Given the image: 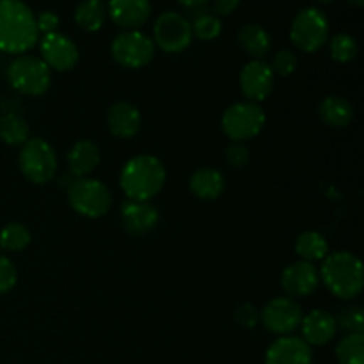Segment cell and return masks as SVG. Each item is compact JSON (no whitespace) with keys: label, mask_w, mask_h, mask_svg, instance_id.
<instances>
[{"label":"cell","mask_w":364,"mask_h":364,"mask_svg":"<svg viewBox=\"0 0 364 364\" xmlns=\"http://www.w3.org/2000/svg\"><path fill=\"white\" fill-rule=\"evenodd\" d=\"M320 284V272L315 263L299 262L290 263L281 274V287L290 299H304L315 294Z\"/></svg>","instance_id":"14"},{"label":"cell","mask_w":364,"mask_h":364,"mask_svg":"<svg viewBox=\"0 0 364 364\" xmlns=\"http://www.w3.org/2000/svg\"><path fill=\"white\" fill-rule=\"evenodd\" d=\"M295 252L302 262H322L329 255V244L318 231H304L295 240Z\"/></svg>","instance_id":"24"},{"label":"cell","mask_w":364,"mask_h":364,"mask_svg":"<svg viewBox=\"0 0 364 364\" xmlns=\"http://www.w3.org/2000/svg\"><path fill=\"white\" fill-rule=\"evenodd\" d=\"M329 53L336 63L347 64V63H352V60L358 57L359 45L358 41H355L354 36L341 32V34H336L333 39H331Z\"/></svg>","instance_id":"29"},{"label":"cell","mask_w":364,"mask_h":364,"mask_svg":"<svg viewBox=\"0 0 364 364\" xmlns=\"http://www.w3.org/2000/svg\"><path fill=\"white\" fill-rule=\"evenodd\" d=\"M320 281L341 301H352L363 291L364 270L361 259L348 251L329 252L322 259Z\"/></svg>","instance_id":"3"},{"label":"cell","mask_w":364,"mask_h":364,"mask_svg":"<svg viewBox=\"0 0 364 364\" xmlns=\"http://www.w3.org/2000/svg\"><path fill=\"white\" fill-rule=\"evenodd\" d=\"M192 25L180 13L167 11L156 18L153 25V43L166 53H180L191 46Z\"/></svg>","instance_id":"10"},{"label":"cell","mask_w":364,"mask_h":364,"mask_svg":"<svg viewBox=\"0 0 364 364\" xmlns=\"http://www.w3.org/2000/svg\"><path fill=\"white\" fill-rule=\"evenodd\" d=\"M60 20L53 11H41L36 18V25H38L39 34H52V32H57V27H59Z\"/></svg>","instance_id":"36"},{"label":"cell","mask_w":364,"mask_h":364,"mask_svg":"<svg viewBox=\"0 0 364 364\" xmlns=\"http://www.w3.org/2000/svg\"><path fill=\"white\" fill-rule=\"evenodd\" d=\"M166 178L162 160L153 155H137L121 169L119 185L130 201H151L164 188Z\"/></svg>","instance_id":"2"},{"label":"cell","mask_w":364,"mask_h":364,"mask_svg":"<svg viewBox=\"0 0 364 364\" xmlns=\"http://www.w3.org/2000/svg\"><path fill=\"white\" fill-rule=\"evenodd\" d=\"M240 91L247 102L259 103L270 96L274 91L276 75L270 70L269 63L263 59H251L240 71Z\"/></svg>","instance_id":"12"},{"label":"cell","mask_w":364,"mask_h":364,"mask_svg":"<svg viewBox=\"0 0 364 364\" xmlns=\"http://www.w3.org/2000/svg\"><path fill=\"white\" fill-rule=\"evenodd\" d=\"M0 139L9 146H23L31 139V127L21 116L7 112L0 117Z\"/></svg>","instance_id":"26"},{"label":"cell","mask_w":364,"mask_h":364,"mask_svg":"<svg viewBox=\"0 0 364 364\" xmlns=\"http://www.w3.org/2000/svg\"><path fill=\"white\" fill-rule=\"evenodd\" d=\"M192 25V34L196 36L201 41H213L220 36L223 32V21L215 14L203 13L199 16H196L194 23Z\"/></svg>","instance_id":"30"},{"label":"cell","mask_w":364,"mask_h":364,"mask_svg":"<svg viewBox=\"0 0 364 364\" xmlns=\"http://www.w3.org/2000/svg\"><path fill=\"white\" fill-rule=\"evenodd\" d=\"M223 132L233 142H245L255 139L265 127V112L259 103L237 102L223 114Z\"/></svg>","instance_id":"7"},{"label":"cell","mask_w":364,"mask_h":364,"mask_svg":"<svg viewBox=\"0 0 364 364\" xmlns=\"http://www.w3.org/2000/svg\"><path fill=\"white\" fill-rule=\"evenodd\" d=\"M235 320L244 329H252V327H256L259 323L258 308L255 304H251V302H244V304H240L235 309Z\"/></svg>","instance_id":"35"},{"label":"cell","mask_w":364,"mask_h":364,"mask_svg":"<svg viewBox=\"0 0 364 364\" xmlns=\"http://www.w3.org/2000/svg\"><path fill=\"white\" fill-rule=\"evenodd\" d=\"M226 160L235 169H242L251 160V151L245 146V142H231L226 148Z\"/></svg>","instance_id":"34"},{"label":"cell","mask_w":364,"mask_h":364,"mask_svg":"<svg viewBox=\"0 0 364 364\" xmlns=\"http://www.w3.org/2000/svg\"><path fill=\"white\" fill-rule=\"evenodd\" d=\"M7 82L14 91L25 96H41L52 85V71L36 55H18L6 71Z\"/></svg>","instance_id":"4"},{"label":"cell","mask_w":364,"mask_h":364,"mask_svg":"<svg viewBox=\"0 0 364 364\" xmlns=\"http://www.w3.org/2000/svg\"><path fill=\"white\" fill-rule=\"evenodd\" d=\"M18 166L21 174L34 185H45L52 181L57 173L55 149L41 137L28 139L20 149Z\"/></svg>","instance_id":"6"},{"label":"cell","mask_w":364,"mask_h":364,"mask_svg":"<svg viewBox=\"0 0 364 364\" xmlns=\"http://www.w3.org/2000/svg\"><path fill=\"white\" fill-rule=\"evenodd\" d=\"M68 203L78 215L100 219L112 205V194L103 181L95 178H75L68 185Z\"/></svg>","instance_id":"5"},{"label":"cell","mask_w":364,"mask_h":364,"mask_svg":"<svg viewBox=\"0 0 364 364\" xmlns=\"http://www.w3.org/2000/svg\"><path fill=\"white\" fill-rule=\"evenodd\" d=\"M313 2H316V4H331V2H334V0H313Z\"/></svg>","instance_id":"40"},{"label":"cell","mask_w":364,"mask_h":364,"mask_svg":"<svg viewBox=\"0 0 364 364\" xmlns=\"http://www.w3.org/2000/svg\"><path fill=\"white\" fill-rule=\"evenodd\" d=\"M31 244V231L21 223H9L0 231V247L9 252L23 251Z\"/></svg>","instance_id":"28"},{"label":"cell","mask_w":364,"mask_h":364,"mask_svg":"<svg viewBox=\"0 0 364 364\" xmlns=\"http://www.w3.org/2000/svg\"><path fill=\"white\" fill-rule=\"evenodd\" d=\"M188 188L201 201H215L226 188V178L215 167H201L191 176Z\"/></svg>","instance_id":"21"},{"label":"cell","mask_w":364,"mask_h":364,"mask_svg":"<svg viewBox=\"0 0 364 364\" xmlns=\"http://www.w3.org/2000/svg\"><path fill=\"white\" fill-rule=\"evenodd\" d=\"M318 116L329 128H345L354 119V107L343 96H327L320 102Z\"/></svg>","instance_id":"22"},{"label":"cell","mask_w":364,"mask_h":364,"mask_svg":"<svg viewBox=\"0 0 364 364\" xmlns=\"http://www.w3.org/2000/svg\"><path fill=\"white\" fill-rule=\"evenodd\" d=\"M265 364H313L311 347L302 338L279 336L267 350Z\"/></svg>","instance_id":"16"},{"label":"cell","mask_w":364,"mask_h":364,"mask_svg":"<svg viewBox=\"0 0 364 364\" xmlns=\"http://www.w3.org/2000/svg\"><path fill=\"white\" fill-rule=\"evenodd\" d=\"M348 4H350V6H354V7H363L364 6V0H347Z\"/></svg>","instance_id":"39"},{"label":"cell","mask_w":364,"mask_h":364,"mask_svg":"<svg viewBox=\"0 0 364 364\" xmlns=\"http://www.w3.org/2000/svg\"><path fill=\"white\" fill-rule=\"evenodd\" d=\"M240 6V0H215V16H230L237 7Z\"/></svg>","instance_id":"37"},{"label":"cell","mask_w":364,"mask_h":364,"mask_svg":"<svg viewBox=\"0 0 364 364\" xmlns=\"http://www.w3.org/2000/svg\"><path fill=\"white\" fill-rule=\"evenodd\" d=\"M100 148L89 139L77 141L66 155V164L75 178H87L100 164Z\"/></svg>","instance_id":"20"},{"label":"cell","mask_w":364,"mask_h":364,"mask_svg":"<svg viewBox=\"0 0 364 364\" xmlns=\"http://www.w3.org/2000/svg\"><path fill=\"white\" fill-rule=\"evenodd\" d=\"M238 45L251 59H263L270 52L272 39L269 32L258 23H245L238 31Z\"/></svg>","instance_id":"23"},{"label":"cell","mask_w":364,"mask_h":364,"mask_svg":"<svg viewBox=\"0 0 364 364\" xmlns=\"http://www.w3.org/2000/svg\"><path fill=\"white\" fill-rule=\"evenodd\" d=\"M142 117L137 107L130 102H116L107 110V128L117 139L135 137L141 130Z\"/></svg>","instance_id":"19"},{"label":"cell","mask_w":364,"mask_h":364,"mask_svg":"<svg viewBox=\"0 0 364 364\" xmlns=\"http://www.w3.org/2000/svg\"><path fill=\"white\" fill-rule=\"evenodd\" d=\"M121 223L127 233L134 237H144L151 233L160 223V213L156 206L149 201H130L121 206Z\"/></svg>","instance_id":"15"},{"label":"cell","mask_w":364,"mask_h":364,"mask_svg":"<svg viewBox=\"0 0 364 364\" xmlns=\"http://www.w3.org/2000/svg\"><path fill=\"white\" fill-rule=\"evenodd\" d=\"M39 53H41L39 59L50 68V71L55 70L60 73L73 70L80 57L77 45L59 32L43 36V39L39 41Z\"/></svg>","instance_id":"13"},{"label":"cell","mask_w":364,"mask_h":364,"mask_svg":"<svg viewBox=\"0 0 364 364\" xmlns=\"http://www.w3.org/2000/svg\"><path fill=\"white\" fill-rule=\"evenodd\" d=\"M178 2L185 7H201V6H205L208 0H178Z\"/></svg>","instance_id":"38"},{"label":"cell","mask_w":364,"mask_h":364,"mask_svg":"<svg viewBox=\"0 0 364 364\" xmlns=\"http://www.w3.org/2000/svg\"><path fill=\"white\" fill-rule=\"evenodd\" d=\"M38 39L31 7L21 0H0V52L23 55L38 45Z\"/></svg>","instance_id":"1"},{"label":"cell","mask_w":364,"mask_h":364,"mask_svg":"<svg viewBox=\"0 0 364 364\" xmlns=\"http://www.w3.org/2000/svg\"><path fill=\"white\" fill-rule=\"evenodd\" d=\"M336 326L341 329L347 331V334L363 333L364 331V318H363V309L359 306H347L340 311L336 318Z\"/></svg>","instance_id":"31"},{"label":"cell","mask_w":364,"mask_h":364,"mask_svg":"<svg viewBox=\"0 0 364 364\" xmlns=\"http://www.w3.org/2000/svg\"><path fill=\"white\" fill-rule=\"evenodd\" d=\"M336 358L340 364H364V334H347L336 345Z\"/></svg>","instance_id":"27"},{"label":"cell","mask_w":364,"mask_h":364,"mask_svg":"<svg viewBox=\"0 0 364 364\" xmlns=\"http://www.w3.org/2000/svg\"><path fill=\"white\" fill-rule=\"evenodd\" d=\"M107 18V7L102 0H84L75 9V23L85 32H98Z\"/></svg>","instance_id":"25"},{"label":"cell","mask_w":364,"mask_h":364,"mask_svg":"<svg viewBox=\"0 0 364 364\" xmlns=\"http://www.w3.org/2000/svg\"><path fill=\"white\" fill-rule=\"evenodd\" d=\"M302 315L301 304L295 299L276 297L259 311V322L276 336H290L301 326Z\"/></svg>","instance_id":"11"},{"label":"cell","mask_w":364,"mask_h":364,"mask_svg":"<svg viewBox=\"0 0 364 364\" xmlns=\"http://www.w3.org/2000/svg\"><path fill=\"white\" fill-rule=\"evenodd\" d=\"M269 66L276 77H290L297 70V57L291 50H279Z\"/></svg>","instance_id":"32"},{"label":"cell","mask_w":364,"mask_h":364,"mask_svg":"<svg viewBox=\"0 0 364 364\" xmlns=\"http://www.w3.org/2000/svg\"><path fill=\"white\" fill-rule=\"evenodd\" d=\"M109 16L124 31H139L151 16L149 0H109Z\"/></svg>","instance_id":"17"},{"label":"cell","mask_w":364,"mask_h":364,"mask_svg":"<svg viewBox=\"0 0 364 364\" xmlns=\"http://www.w3.org/2000/svg\"><path fill=\"white\" fill-rule=\"evenodd\" d=\"M302 340L309 347H322L327 345L334 336H336V316L331 315L323 309H313L308 315H302L301 320Z\"/></svg>","instance_id":"18"},{"label":"cell","mask_w":364,"mask_h":364,"mask_svg":"<svg viewBox=\"0 0 364 364\" xmlns=\"http://www.w3.org/2000/svg\"><path fill=\"white\" fill-rule=\"evenodd\" d=\"M112 59L127 70H141L155 57V43L141 31H123L110 45Z\"/></svg>","instance_id":"9"},{"label":"cell","mask_w":364,"mask_h":364,"mask_svg":"<svg viewBox=\"0 0 364 364\" xmlns=\"http://www.w3.org/2000/svg\"><path fill=\"white\" fill-rule=\"evenodd\" d=\"M290 39L301 52H318L329 39V20L316 7H306L291 21Z\"/></svg>","instance_id":"8"},{"label":"cell","mask_w":364,"mask_h":364,"mask_svg":"<svg viewBox=\"0 0 364 364\" xmlns=\"http://www.w3.org/2000/svg\"><path fill=\"white\" fill-rule=\"evenodd\" d=\"M18 270L7 256H0V295L7 294L16 287Z\"/></svg>","instance_id":"33"}]
</instances>
